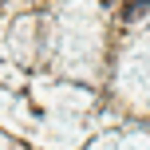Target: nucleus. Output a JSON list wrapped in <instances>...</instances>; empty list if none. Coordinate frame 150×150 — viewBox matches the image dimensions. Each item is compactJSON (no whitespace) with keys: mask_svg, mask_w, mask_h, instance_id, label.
Here are the masks:
<instances>
[{"mask_svg":"<svg viewBox=\"0 0 150 150\" xmlns=\"http://www.w3.org/2000/svg\"><path fill=\"white\" fill-rule=\"evenodd\" d=\"M146 8H150V0H127L122 4V20H138Z\"/></svg>","mask_w":150,"mask_h":150,"instance_id":"nucleus-1","label":"nucleus"}]
</instances>
